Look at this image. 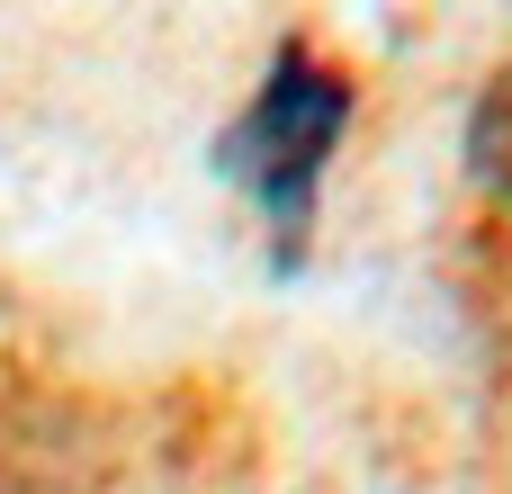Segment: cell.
<instances>
[{
	"instance_id": "6da1fadb",
	"label": "cell",
	"mask_w": 512,
	"mask_h": 494,
	"mask_svg": "<svg viewBox=\"0 0 512 494\" xmlns=\"http://www.w3.org/2000/svg\"><path fill=\"white\" fill-rule=\"evenodd\" d=\"M342 135H351V72L324 63L315 45H279L261 90L243 99V117L216 135V171L270 216L279 261H297V243L315 225V189H324Z\"/></svg>"
},
{
	"instance_id": "7a4b0ae2",
	"label": "cell",
	"mask_w": 512,
	"mask_h": 494,
	"mask_svg": "<svg viewBox=\"0 0 512 494\" xmlns=\"http://www.w3.org/2000/svg\"><path fill=\"white\" fill-rule=\"evenodd\" d=\"M468 171H477L486 198L512 207V63L477 90V108H468Z\"/></svg>"
}]
</instances>
